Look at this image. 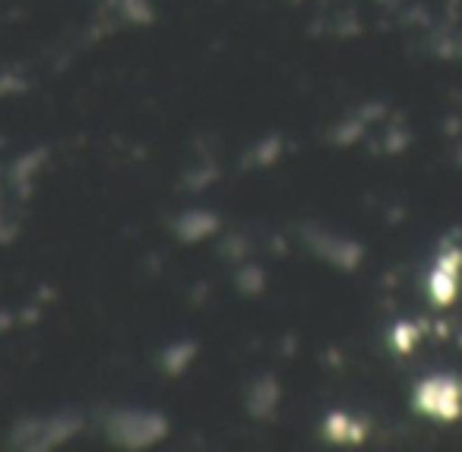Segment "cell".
Returning <instances> with one entry per match:
<instances>
[{
    "mask_svg": "<svg viewBox=\"0 0 462 452\" xmlns=\"http://www.w3.org/2000/svg\"><path fill=\"white\" fill-rule=\"evenodd\" d=\"M459 399V386L449 380H428L418 389V408H424L428 414H437V418H456Z\"/></svg>",
    "mask_w": 462,
    "mask_h": 452,
    "instance_id": "cell-1",
    "label": "cell"
}]
</instances>
